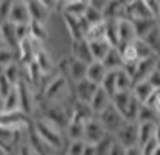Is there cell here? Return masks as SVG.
Listing matches in <instances>:
<instances>
[{
    "instance_id": "b9f144b4",
    "label": "cell",
    "mask_w": 160,
    "mask_h": 155,
    "mask_svg": "<svg viewBox=\"0 0 160 155\" xmlns=\"http://www.w3.org/2000/svg\"><path fill=\"white\" fill-rule=\"evenodd\" d=\"M108 2H110V0H88V6L102 13V11H104V8L108 6Z\"/></svg>"
},
{
    "instance_id": "f35d334b",
    "label": "cell",
    "mask_w": 160,
    "mask_h": 155,
    "mask_svg": "<svg viewBox=\"0 0 160 155\" xmlns=\"http://www.w3.org/2000/svg\"><path fill=\"white\" fill-rule=\"evenodd\" d=\"M11 8H13V0H0V23L9 20Z\"/></svg>"
},
{
    "instance_id": "9a60e30c",
    "label": "cell",
    "mask_w": 160,
    "mask_h": 155,
    "mask_svg": "<svg viewBox=\"0 0 160 155\" xmlns=\"http://www.w3.org/2000/svg\"><path fill=\"white\" fill-rule=\"evenodd\" d=\"M110 105H112V97H110L108 92H104V90L99 87L97 92L94 94L92 97V101L88 103V110L92 112V116H99L102 110H106Z\"/></svg>"
},
{
    "instance_id": "9c48e42d",
    "label": "cell",
    "mask_w": 160,
    "mask_h": 155,
    "mask_svg": "<svg viewBox=\"0 0 160 155\" xmlns=\"http://www.w3.org/2000/svg\"><path fill=\"white\" fill-rule=\"evenodd\" d=\"M158 56L160 54H155V56H149L146 59H138L135 63V70H133V83L140 81V80H148V76L158 65Z\"/></svg>"
},
{
    "instance_id": "d590c367",
    "label": "cell",
    "mask_w": 160,
    "mask_h": 155,
    "mask_svg": "<svg viewBox=\"0 0 160 155\" xmlns=\"http://www.w3.org/2000/svg\"><path fill=\"white\" fill-rule=\"evenodd\" d=\"M133 47H135V52H137V58L138 59H146L149 58V56H155V52L149 49V45H146L144 40H135L133 42Z\"/></svg>"
},
{
    "instance_id": "3957f363",
    "label": "cell",
    "mask_w": 160,
    "mask_h": 155,
    "mask_svg": "<svg viewBox=\"0 0 160 155\" xmlns=\"http://www.w3.org/2000/svg\"><path fill=\"white\" fill-rule=\"evenodd\" d=\"M0 128H6L11 132H27L31 128V121L27 114L22 110L0 112Z\"/></svg>"
},
{
    "instance_id": "ee69618b",
    "label": "cell",
    "mask_w": 160,
    "mask_h": 155,
    "mask_svg": "<svg viewBox=\"0 0 160 155\" xmlns=\"http://www.w3.org/2000/svg\"><path fill=\"white\" fill-rule=\"evenodd\" d=\"M157 144H158V142H157L155 139H151V141H148V142H146L144 146H140V148H142V152H144V155H153V152H155V148H157Z\"/></svg>"
},
{
    "instance_id": "680465c9",
    "label": "cell",
    "mask_w": 160,
    "mask_h": 155,
    "mask_svg": "<svg viewBox=\"0 0 160 155\" xmlns=\"http://www.w3.org/2000/svg\"><path fill=\"white\" fill-rule=\"evenodd\" d=\"M158 125H160V123H158Z\"/></svg>"
},
{
    "instance_id": "f5cc1de1",
    "label": "cell",
    "mask_w": 160,
    "mask_h": 155,
    "mask_svg": "<svg viewBox=\"0 0 160 155\" xmlns=\"http://www.w3.org/2000/svg\"><path fill=\"white\" fill-rule=\"evenodd\" d=\"M0 155H9V153L6 152V150H4V148H0Z\"/></svg>"
},
{
    "instance_id": "c3c4849f",
    "label": "cell",
    "mask_w": 160,
    "mask_h": 155,
    "mask_svg": "<svg viewBox=\"0 0 160 155\" xmlns=\"http://www.w3.org/2000/svg\"><path fill=\"white\" fill-rule=\"evenodd\" d=\"M126 155H144V152H142V148L137 144V146L126 148Z\"/></svg>"
},
{
    "instance_id": "4dcf8cb0",
    "label": "cell",
    "mask_w": 160,
    "mask_h": 155,
    "mask_svg": "<svg viewBox=\"0 0 160 155\" xmlns=\"http://www.w3.org/2000/svg\"><path fill=\"white\" fill-rule=\"evenodd\" d=\"M15 110H20V97H18L16 85L15 89L4 97V112H15Z\"/></svg>"
},
{
    "instance_id": "8fae6325",
    "label": "cell",
    "mask_w": 160,
    "mask_h": 155,
    "mask_svg": "<svg viewBox=\"0 0 160 155\" xmlns=\"http://www.w3.org/2000/svg\"><path fill=\"white\" fill-rule=\"evenodd\" d=\"M16 90H18V97H20V110L25 112L29 116L34 110V97H32V87L27 81H18L16 83Z\"/></svg>"
},
{
    "instance_id": "6da1fadb",
    "label": "cell",
    "mask_w": 160,
    "mask_h": 155,
    "mask_svg": "<svg viewBox=\"0 0 160 155\" xmlns=\"http://www.w3.org/2000/svg\"><path fill=\"white\" fill-rule=\"evenodd\" d=\"M32 130L36 132V135L40 139L47 142L49 146L54 150V152H59L63 148V130L56 126L52 121H49L47 117H38L34 123H32Z\"/></svg>"
},
{
    "instance_id": "30bf717a",
    "label": "cell",
    "mask_w": 160,
    "mask_h": 155,
    "mask_svg": "<svg viewBox=\"0 0 160 155\" xmlns=\"http://www.w3.org/2000/svg\"><path fill=\"white\" fill-rule=\"evenodd\" d=\"M8 22L15 23V25H27V23H31V15H29V6H27V2L13 0V8H11Z\"/></svg>"
},
{
    "instance_id": "4316f807",
    "label": "cell",
    "mask_w": 160,
    "mask_h": 155,
    "mask_svg": "<svg viewBox=\"0 0 160 155\" xmlns=\"http://www.w3.org/2000/svg\"><path fill=\"white\" fill-rule=\"evenodd\" d=\"M29 36L38 42L43 44L45 40L49 38V31H47V23H40V22H31L29 23Z\"/></svg>"
},
{
    "instance_id": "2e32d148",
    "label": "cell",
    "mask_w": 160,
    "mask_h": 155,
    "mask_svg": "<svg viewBox=\"0 0 160 155\" xmlns=\"http://www.w3.org/2000/svg\"><path fill=\"white\" fill-rule=\"evenodd\" d=\"M153 92H155V89H153V85L148 81V80L135 81L133 83V87H131V96L135 97L138 103H142V105L153 96Z\"/></svg>"
},
{
    "instance_id": "f907efd6",
    "label": "cell",
    "mask_w": 160,
    "mask_h": 155,
    "mask_svg": "<svg viewBox=\"0 0 160 155\" xmlns=\"http://www.w3.org/2000/svg\"><path fill=\"white\" fill-rule=\"evenodd\" d=\"M153 155H160V144H157V148H155V152H153Z\"/></svg>"
},
{
    "instance_id": "836d02e7",
    "label": "cell",
    "mask_w": 160,
    "mask_h": 155,
    "mask_svg": "<svg viewBox=\"0 0 160 155\" xmlns=\"http://www.w3.org/2000/svg\"><path fill=\"white\" fill-rule=\"evenodd\" d=\"M88 42L90 40H106L104 38V20L99 23H94V25H90L87 29V34H85Z\"/></svg>"
},
{
    "instance_id": "8d00e7d4",
    "label": "cell",
    "mask_w": 160,
    "mask_h": 155,
    "mask_svg": "<svg viewBox=\"0 0 160 155\" xmlns=\"http://www.w3.org/2000/svg\"><path fill=\"white\" fill-rule=\"evenodd\" d=\"M115 142V137L113 135H104L97 144H95V148H97V155H108V152H110V148H112V144Z\"/></svg>"
},
{
    "instance_id": "74e56055",
    "label": "cell",
    "mask_w": 160,
    "mask_h": 155,
    "mask_svg": "<svg viewBox=\"0 0 160 155\" xmlns=\"http://www.w3.org/2000/svg\"><path fill=\"white\" fill-rule=\"evenodd\" d=\"M83 148H85V141L83 139L70 141L68 146H67V155H83Z\"/></svg>"
},
{
    "instance_id": "ab89813d",
    "label": "cell",
    "mask_w": 160,
    "mask_h": 155,
    "mask_svg": "<svg viewBox=\"0 0 160 155\" xmlns=\"http://www.w3.org/2000/svg\"><path fill=\"white\" fill-rule=\"evenodd\" d=\"M13 89H15V85H13V83L9 81L8 78H6V74L0 72V97L4 99V97L8 96V94H9Z\"/></svg>"
},
{
    "instance_id": "484cf974",
    "label": "cell",
    "mask_w": 160,
    "mask_h": 155,
    "mask_svg": "<svg viewBox=\"0 0 160 155\" xmlns=\"http://www.w3.org/2000/svg\"><path fill=\"white\" fill-rule=\"evenodd\" d=\"M133 87V78L126 72L124 69L115 70V90L117 92H131Z\"/></svg>"
},
{
    "instance_id": "5bb4252c",
    "label": "cell",
    "mask_w": 160,
    "mask_h": 155,
    "mask_svg": "<svg viewBox=\"0 0 160 155\" xmlns=\"http://www.w3.org/2000/svg\"><path fill=\"white\" fill-rule=\"evenodd\" d=\"M0 33H2V42L6 47L13 49L18 54V47H20V40L16 36V25L11 22H4L0 23Z\"/></svg>"
},
{
    "instance_id": "6f0895ef",
    "label": "cell",
    "mask_w": 160,
    "mask_h": 155,
    "mask_svg": "<svg viewBox=\"0 0 160 155\" xmlns=\"http://www.w3.org/2000/svg\"><path fill=\"white\" fill-rule=\"evenodd\" d=\"M20 2H29V0H20Z\"/></svg>"
},
{
    "instance_id": "7c38bea8",
    "label": "cell",
    "mask_w": 160,
    "mask_h": 155,
    "mask_svg": "<svg viewBox=\"0 0 160 155\" xmlns=\"http://www.w3.org/2000/svg\"><path fill=\"white\" fill-rule=\"evenodd\" d=\"M117 34H119V47L128 45V44H131V42L137 40L133 22L128 20V18H121V20H117Z\"/></svg>"
},
{
    "instance_id": "f546056e",
    "label": "cell",
    "mask_w": 160,
    "mask_h": 155,
    "mask_svg": "<svg viewBox=\"0 0 160 155\" xmlns=\"http://www.w3.org/2000/svg\"><path fill=\"white\" fill-rule=\"evenodd\" d=\"M142 40L146 42V45H149V49H151L155 54H160V22H158V25H157L155 29L149 31Z\"/></svg>"
},
{
    "instance_id": "f6af8a7d",
    "label": "cell",
    "mask_w": 160,
    "mask_h": 155,
    "mask_svg": "<svg viewBox=\"0 0 160 155\" xmlns=\"http://www.w3.org/2000/svg\"><path fill=\"white\" fill-rule=\"evenodd\" d=\"M18 155H36V153H34V150H32L27 142H22V144L18 146Z\"/></svg>"
},
{
    "instance_id": "7402d4cb",
    "label": "cell",
    "mask_w": 160,
    "mask_h": 155,
    "mask_svg": "<svg viewBox=\"0 0 160 155\" xmlns=\"http://www.w3.org/2000/svg\"><path fill=\"white\" fill-rule=\"evenodd\" d=\"M88 47H90V52H92L94 61H102V58L108 54V51L113 45H110L108 40H90L88 42Z\"/></svg>"
},
{
    "instance_id": "5b68a950",
    "label": "cell",
    "mask_w": 160,
    "mask_h": 155,
    "mask_svg": "<svg viewBox=\"0 0 160 155\" xmlns=\"http://www.w3.org/2000/svg\"><path fill=\"white\" fill-rule=\"evenodd\" d=\"M117 142H121L124 148H130V146H137L138 144V128H137V123H124L117 133L113 135Z\"/></svg>"
},
{
    "instance_id": "cb8c5ba5",
    "label": "cell",
    "mask_w": 160,
    "mask_h": 155,
    "mask_svg": "<svg viewBox=\"0 0 160 155\" xmlns=\"http://www.w3.org/2000/svg\"><path fill=\"white\" fill-rule=\"evenodd\" d=\"M131 22H133L135 34H137L138 40H142L149 31L155 29V27L158 25V20H157V18H138V20H131Z\"/></svg>"
},
{
    "instance_id": "e575fe53",
    "label": "cell",
    "mask_w": 160,
    "mask_h": 155,
    "mask_svg": "<svg viewBox=\"0 0 160 155\" xmlns=\"http://www.w3.org/2000/svg\"><path fill=\"white\" fill-rule=\"evenodd\" d=\"M83 20L87 22V25L90 27V25H94V23H99L104 20V16H102L101 11H97V9L90 8L87 4V9H85V15H83Z\"/></svg>"
},
{
    "instance_id": "681fc988",
    "label": "cell",
    "mask_w": 160,
    "mask_h": 155,
    "mask_svg": "<svg viewBox=\"0 0 160 155\" xmlns=\"http://www.w3.org/2000/svg\"><path fill=\"white\" fill-rule=\"evenodd\" d=\"M155 141L160 144V125L157 126V132H155Z\"/></svg>"
},
{
    "instance_id": "db71d44e",
    "label": "cell",
    "mask_w": 160,
    "mask_h": 155,
    "mask_svg": "<svg viewBox=\"0 0 160 155\" xmlns=\"http://www.w3.org/2000/svg\"><path fill=\"white\" fill-rule=\"evenodd\" d=\"M0 47H6V45H4V42H2V33H0Z\"/></svg>"
},
{
    "instance_id": "d6a6232c",
    "label": "cell",
    "mask_w": 160,
    "mask_h": 155,
    "mask_svg": "<svg viewBox=\"0 0 160 155\" xmlns=\"http://www.w3.org/2000/svg\"><path fill=\"white\" fill-rule=\"evenodd\" d=\"M146 121H151V123H158L160 119L157 116V112L153 110L151 106L148 105H140V110L137 116V123H146Z\"/></svg>"
},
{
    "instance_id": "7a4b0ae2",
    "label": "cell",
    "mask_w": 160,
    "mask_h": 155,
    "mask_svg": "<svg viewBox=\"0 0 160 155\" xmlns=\"http://www.w3.org/2000/svg\"><path fill=\"white\" fill-rule=\"evenodd\" d=\"M68 80H67L63 74H58L54 76L51 81L45 85L43 89V97L49 101V103H63L65 97L68 96Z\"/></svg>"
},
{
    "instance_id": "44dd1931",
    "label": "cell",
    "mask_w": 160,
    "mask_h": 155,
    "mask_svg": "<svg viewBox=\"0 0 160 155\" xmlns=\"http://www.w3.org/2000/svg\"><path fill=\"white\" fill-rule=\"evenodd\" d=\"M106 70H119L124 67V59H122V54L119 51V47H112L108 51V54L102 58L101 61Z\"/></svg>"
},
{
    "instance_id": "7bdbcfd3",
    "label": "cell",
    "mask_w": 160,
    "mask_h": 155,
    "mask_svg": "<svg viewBox=\"0 0 160 155\" xmlns=\"http://www.w3.org/2000/svg\"><path fill=\"white\" fill-rule=\"evenodd\" d=\"M108 155H126V148L121 144V142H113L112 144V148H110V152H108Z\"/></svg>"
},
{
    "instance_id": "d6986e66",
    "label": "cell",
    "mask_w": 160,
    "mask_h": 155,
    "mask_svg": "<svg viewBox=\"0 0 160 155\" xmlns=\"http://www.w3.org/2000/svg\"><path fill=\"white\" fill-rule=\"evenodd\" d=\"M126 15V4L122 0H110L108 6L102 11L104 20H121Z\"/></svg>"
},
{
    "instance_id": "4fadbf2b",
    "label": "cell",
    "mask_w": 160,
    "mask_h": 155,
    "mask_svg": "<svg viewBox=\"0 0 160 155\" xmlns=\"http://www.w3.org/2000/svg\"><path fill=\"white\" fill-rule=\"evenodd\" d=\"M124 18L138 20V18H157V16L148 9V6L142 0H133L130 4H126V15H124Z\"/></svg>"
},
{
    "instance_id": "ffe728a7",
    "label": "cell",
    "mask_w": 160,
    "mask_h": 155,
    "mask_svg": "<svg viewBox=\"0 0 160 155\" xmlns=\"http://www.w3.org/2000/svg\"><path fill=\"white\" fill-rule=\"evenodd\" d=\"M29 6V15H31V22H40V23H47L49 16H51V11L42 6L38 0H29L27 2Z\"/></svg>"
},
{
    "instance_id": "1f68e13d",
    "label": "cell",
    "mask_w": 160,
    "mask_h": 155,
    "mask_svg": "<svg viewBox=\"0 0 160 155\" xmlns=\"http://www.w3.org/2000/svg\"><path fill=\"white\" fill-rule=\"evenodd\" d=\"M18 61V54L9 47H0V70H4L11 63Z\"/></svg>"
},
{
    "instance_id": "d4e9b609",
    "label": "cell",
    "mask_w": 160,
    "mask_h": 155,
    "mask_svg": "<svg viewBox=\"0 0 160 155\" xmlns=\"http://www.w3.org/2000/svg\"><path fill=\"white\" fill-rule=\"evenodd\" d=\"M106 72L108 70L104 69V65H102L101 61H92L87 69V80L95 83V85H101L102 80H104V76H106Z\"/></svg>"
},
{
    "instance_id": "7dc6e473",
    "label": "cell",
    "mask_w": 160,
    "mask_h": 155,
    "mask_svg": "<svg viewBox=\"0 0 160 155\" xmlns=\"http://www.w3.org/2000/svg\"><path fill=\"white\" fill-rule=\"evenodd\" d=\"M83 155H97V148H95V144H92V142H85Z\"/></svg>"
},
{
    "instance_id": "11a10c76",
    "label": "cell",
    "mask_w": 160,
    "mask_h": 155,
    "mask_svg": "<svg viewBox=\"0 0 160 155\" xmlns=\"http://www.w3.org/2000/svg\"><path fill=\"white\" fill-rule=\"evenodd\" d=\"M124 4H130V2H133V0H122Z\"/></svg>"
},
{
    "instance_id": "277c9868",
    "label": "cell",
    "mask_w": 160,
    "mask_h": 155,
    "mask_svg": "<svg viewBox=\"0 0 160 155\" xmlns=\"http://www.w3.org/2000/svg\"><path fill=\"white\" fill-rule=\"evenodd\" d=\"M95 117L101 121V125L104 126V130H106L110 135H115L117 130L126 123V119L122 117V114L117 110L113 105H110L106 110H102L101 114H99V116H95Z\"/></svg>"
},
{
    "instance_id": "ba28073f",
    "label": "cell",
    "mask_w": 160,
    "mask_h": 155,
    "mask_svg": "<svg viewBox=\"0 0 160 155\" xmlns=\"http://www.w3.org/2000/svg\"><path fill=\"white\" fill-rule=\"evenodd\" d=\"M63 22H65L67 29H68V34H70V38H72V42H76V40H83V38H85L88 25H87V22L83 20V16L78 18V16L63 15Z\"/></svg>"
},
{
    "instance_id": "ac0fdd59",
    "label": "cell",
    "mask_w": 160,
    "mask_h": 155,
    "mask_svg": "<svg viewBox=\"0 0 160 155\" xmlns=\"http://www.w3.org/2000/svg\"><path fill=\"white\" fill-rule=\"evenodd\" d=\"M34 67H36L38 70H40V74L42 76H45V74H51L52 69H54V61H52L51 54L45 51L43 47H40L36 51V54H34Z\"/></svg>"
},
{
    "instance_id": "9f6ffc18",
    "label": "cell",
    "mask_w": 160,
    "mask_h": 155,
    "mask_svg": "<svg viewBox=\"0 0 160 155\" xmlns=\"http://www.w3.org/2000/svg\"><path fill=\"white\" fill-rule=\"evenodd\" d=\"M79 2H83V4H88V0H79Z\"/></svg>"
},
{
    "instance_id": "f1b7e54d",
    "label": "cell",
    "mask_w": 160,
    "mask_h": 155,
    "mask_svg": "<svg viewBox=\"0 0 160 155\" xmlns=\"http://www.w3.org/2000/svg\"><path fill=\"white\" fill-rule=\"evenodd\" d=\"M131 97H133L131 92H115V94L112 96V105L122 114V117H124V112L128 108V105H130V101H131Z\"/></svg>"
},
{
    "instance_id": "60d3db41",
    "label": "cell",
    "mask_w": 160,
    "mask_h": 155,
    "mask_svg": "<svg viewBox=\"0 0 160 155\" xmlns=\"http://www.w3.org/2000/svg\"><path fill=\"white\" fill-rule=\"evenodd\" d=\"M144 105L151 106L153 110L157 112V116H158V119H160V90H155V92H153V96L149 97ZM158 123H160V121H158Z\"/></svg>"
},
{
    "instance_id": "52a82bcc",
    "label": "cell",
    "mask_w": 160,
    "mask_h": 155,
    "mask_svg": "<svg viewBox=\"0 0 160 155\" xmlns=\"http://www.w3.org/2000/svg\"><path fill=\"white\" fill-rule=\"evenodd\" d=\"M97 89H99V85L88 81L87 78L81 80V81H78V83H74V94H76L78 103L79 105H87L88 106V103L92 101V97H94V94L97 92Z\"/></svg>"
},
{
    "instance_id": "603a6c76",
    "label": "cell",
    "mask_w": 160,
    "mask_h": 155,
    "mask_svg": "<svg viewBox=\"0 0 160 155\" xmlns=\"http://www.w3.org/2000/svg\"><path fill=\"white\" fill-rule=\"evenodd\" d=\"M157 126H158V123H151V121L137 123V128H138V146H144L148 141L155 139Z\"/></svg>"
},
{
    "instance_id": "e0dca14e",
    "label": "cell",
    "mask_w": 160,
    "mask_h": 155,
    "mask_svg": "<svg viewBox=\"0 0 160 155\" xmlns=\"http://www.w3.org/2000/svg\"><path fill=\"white\" fill-rule=\"evenodd\" d=\"M70 56H74L76 59H79V61L87 63V65H90V63L94 61V58H92V52H90V47H88V40H87V38L72 42V54H70Z\"/></svg>"
},
{
    "instance_id": "816d5d0a",
    "label": "cell",
    "mask_w": 160,
    "mask_h": 155,
    "mask_svg": "<svg viewBox=\"0 0 160 155\" xmlns=\"http://www.w3.org/2000/svg\"><path fill=\"white\" fill-rule=\"evenodd\" d=\"M0 112H4V99L0 97Z\"/></svg>"
},
{
    "instance_id": "83f0119b",
    "label": "cell",
    "mask_w": 160,
    "mask_h": 155,
    "mask_svg": "<svg viewBox=\"0 0 160 155\" xmlns=\"http://www.w3.org/2000/svg\"><path fill=\"white\" fill-rule=\"evenodd\" d=\"M85 9H87V4H83L79 0H70L65 6H61V15H70V16L81 18L85 15Z\"/></svg>"
},
{
    "instance_id": "bcb514c9",
    "label": "cell",
    "mask_w": 160,
    "mask_h": 155,
    "mask_svg": "<svg viewBox=\"0 0 160 155\" xmlns=\"http://www.w3.org/2000/svg\"><path fill=\"white\" fill-rule=\"evenodd\" d=\"M42 6H45V8L49 9V11H54V9H58V0H38Z\"/></svg>"
},
{
    "instance_id": "8992f818",
    "label": "cell",
    "mask_w": 160,
    "mask_h": 155,
    "mask_svg": "<svg viewBox=\"0 0 160 155\" xmlns=\"http://www.w3.org/2000/svg\"><path fill=\"white\" fill-rule=\"evenodd\" d=\"M104 135H108V132L104 130V126L101 125V121L95 117V116H92V117H90L87 123H85V133H83V141H85V142L97 144V142H99V141H101Z\"/></svg>"
}]
</instances>
